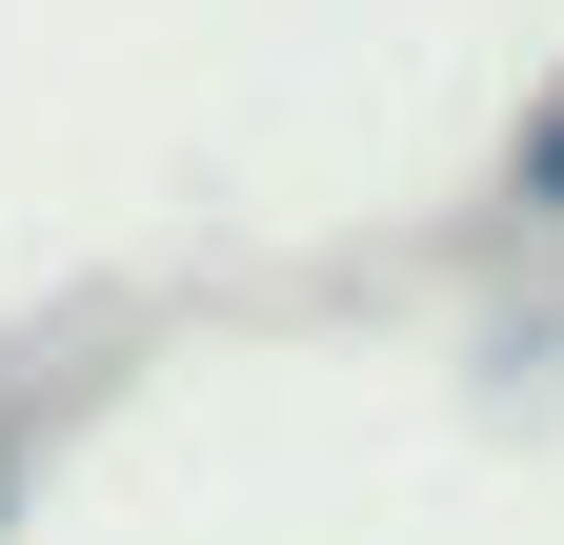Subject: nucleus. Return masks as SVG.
Here are the masks:
<instances>
[{
  "label": "nucleus",
  "mask_w": 564,
  "mask_h": 545,
  "mask_svg": "<svg viewBox=\"0 0 564 545\" xmlns=\"http://www.w3.org/2000/svg\"><path fill=\"white\" fill-rule=\"evenodd\" d=\"M505 202H524V223H564V82L524 101V142H505Z\"/></svg>",
  "instance_id": "nucleus-1"
},
{
  "label": "nucleus",
  "mask_w": 564,
  "mask_h": 545,
  "mask_svg": "<svg viewBox=\"0 0 564 545\" xmlns=\"http://www.w3.org/2000/svg\"><path fill=\"white\" fill-rule=\"evenodd\" d=\"M0 525H21V445H0Z\"/></svg>",
  "instance_id": "nucleus-2"
}]
</instances>
